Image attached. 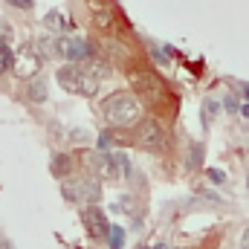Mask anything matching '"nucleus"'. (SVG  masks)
Here are the masks:
<instances>
[{"instance_id":"1","label":"nucleus","mask_w":249,"mask_h":249,"mask_svg":"<svg viewBox=\"0 0 249 249\" xmlns=\"http://www.w3.org/2000/svg\"><path fill=\"white\" fill-rule=\"evenodd\" d=\"M102 110H105V119H107V122L119 124V127H130V124L142 122V102H139L136 93L119 90V93L107 96L105 105H102Z\"/></svg>"},{"instance_id":"2","label":"nucleus","mask_w":249,"mask_h":249,"mask_svg":"<svg viewBox=\"0 0 249 249\" xmlns=\"http://www.w3.org/2000/svg\"><path fill=\"white\" fill-rule=\"evenodd\" d=\"M58 84H61L67 93H81V96H96L99 93V78L87 72V67H78V64H64L61 70L55 72Z\"/></svg>"},{"instance_id":"3","label":"nucleus","mask_w":249,"mask_h":249,"mask_svg":"<svg viewBox=\"0 0 249 249\" xmlns=\"http://www.w3.org/2000/svg\"><path fill=\"white\" fill-rule=\"evenodd\" d=\"M133 142H136V148L151 151V154H162V151L168 148V136H165L162 124L154 122V119H142V122L136 124V130H133Z\"/></svg>"},{"instance_id":"4","label":"nucleus","mask_w":249,"mask_h":249,"mask_svg":"<svg viewBox=\"0 0 249 249\" xmlns=\"http://www.w3.org/2000/svg\"><path fill=\"white\" fill-rule=\"evenodd\" d=\"M133 84V93L139 96V102H148V105H162L168 99V90L162 84V78H157L154 72H136L130 78Z\"/></svg>"},{"instance_id":"5","label":"nucleus","mask_w":249,"mask_h":249,"mask_svg":"<svg viewBox=\"0 0 249 249\" xmlns=\"http://www.w3.org/2000/svg\"><path fill=\"white\" fill-rule=\"evenodd\" d=\"M55 53L58 58H67L70 64H87L93 58V47L84 38H55Z\"/></svg>"},{"instance_id":"6","label":"nucleus","mask_w":249,"mask_h":249,"mask_svg":"<svg viewBox=\"0 0 249 249\" xmlns=\"http://www.w3.org/2000/svg\"><path fill=\"white\" fill-rule=\"evenodd\" d=\"M41 64H44V55H41V50H38L35 44H26V47L20 50V55H18V61H15V72H18L20 78H26V81H32V75H38V70H41Z\"/></svg>"},{"instance_id":"7","label":"nucleus","mask_w":249,"mask_h":249,"mask_svg":"<svg viewBox=\"0 0 249 249\" xmlns=\"http://www.w3.org/2000/svg\"><path fill=\"white\" fill-rule=\"evenodd\" d=\"M84 229L93 235V238H102V235H107L110 232V226H107V220H105V212L99 209V206H90V209H84Z\"/></svg>"},{"instance_id":"8","label":"nucleus","mask_w":249,"mask_h":249,"mask_svg":"<svg viewBox=\"0 0 249 249\" xmlns=\"http://www.w3.org/2000/svg\"><path fill=\"white\" fill-rule=\"evenodd\" d=\"M90 168H93L96 177H102V180H113V177L119 174V168H116V162H113V154H105V151H99V154L90 157Z\"/></svg>"},{"instance_id":"9","label":"nucleus","mask_w":249,"mask_h":249,"mask_svg":"<svg viewBox=\"0 0 249 249\" xmlns=\"http://www.w3.org/2000/svg\"><path fill=\"white\" fill-rule=\"evenodd\" d=\"M47 96H50V84H47V78L35 75V78L29 81V87H26V99H29L32 105H44Z\"/></svg>"},{"instance_id":"10","label":"nucleus","mask_w":249,"mask_h":249,"mask_svg":"<svg viewBox=\"0 0 249 249\" xmlns=\"http://www.w3.org/2000/svg\"><path fill=\"white\" fill-rule=\"evenodd\" d=\"M9 41H12V29H6V35L0 38V75L3 72H9V70H15V53H12V47H9Z\"/></svg>"},{"instance_id":"11","label":"nucleus","mask_w":249,"mask_h":249,"mask_svg":"<svg viewBox=\"0 0 249 249\" xmlns=\"http://www.w3.org/2000/svg\"><path fill=\"white\" fill-rule=\"evenodd\" d=\"M50 168H53V177L67 180V177H70V171H72V160H70L67 154H55V157H53V162H50Z\"/></svg>"},{"instance_id":"12","label":"nucleus","mask_w":249,"mask_h":249,"mask_svg":"<svg viewBox=\"0 0 249 249\" xmlns=\"http://www.w3.org/2000/svg\"><path fill=\"white\" fill-rule=\"evenodd\" d=\"M84 67H87V72H90V75H96L99 81L110 78V72H113V67H110L107 61H102V58H90V61L84 64Z\"/></svg>"},{"instance_id":"13","label":"nucleus","mask_w":249,"mask_h":249,"mask_svg":"<svg viewBox=\"0 0 249 249\" xmlns=\"http://www.w3.org/2000/svg\"><path fill=\"white\" fill-rule=\"evenodd\" d=\"M217 113H220V102H217V99H206V102H203V124L209 127V124L214 122Z\"/></svg>"},{"instance_id":"14","label":"nucleus","mask_w":249,"mask_h":249,"mask_svg":"<svg viewBox=\"0 0 249 249\" xmlns=\"http://www.w3.org/2000/svg\"><path fill=\"white\" fill-rule=\"evenodd\" d=\"M44 26H47L50 32H61V29H64V15L58 12V9L47 12V15H44Z\"/></svg>"},{"instance_id":"15","label":"nucleus","mask_w":249,"mask_h":249,"mask_svg":"<svg viewBox=\"0 0 249 249\" xmlns=\"http://www.w3.org/2000/svg\"><path fill=\"white\" fill-rule=\"evenodd\" d=\"M35 47L41 50L44 58H55V55H58V53H55V38H47V35H44V38L35 41Z\"/></svg>"},{"instance_id":"16","label":"nucleus","mask_w":249,"mask_h":249,"mask_svg":"<svg viewBox=\"0 0 249 249\" xmlns=\"http://www.w3.org/2000/svg\"><path fill=\"white\" fill-rule=\"evenodd\" d=\"M61 191H64V197H67L70 203H75L78 197H84V194H81V191H84V183H78V186H75V183H64Z\"/></svg>"},{"instance_id":"17","label":"nucleus","mask_w":249,"mask_h":249,"mask_svg":"<svg viewBox=\"0 0 249 249\" xmlns=\"http://www.w3.org/2000/svg\"><path fill=\"white\" fill-rule=\"evenodd\" d=\"M113 162H116V168H119V174H130V160L124 157V154H113Z\"/></svg>"},{"instance_id":"18","label":"nucleus","mask_w":249,"mask_h":249,"mask_svg":"<svg viewBox=\"0 0 249 249\" xmlns=\"http://www.w3.org/2000/svg\"><path fill=\"white\" fill-rule=\"evenodd\" d=\"M122 241H124V232L119 226H110V249H122Z\"/></svg>"},{"instance_id":"19","label":"nucleus","mask_w":249,"mask_h":249,"mask_svg":"<svg viewBox=\"0 0 249 249\" xmlns=\"http://www.w3.org/2000/svg\"><path fill=\"white\" fill-rule=\"evenodd\" d=\"M93 15H96V23H102V26H110V12H107V9H96Z\"/></svg>"},{"instance_id":"20","label":"nucleus","mask_w":249,"mask_h":249,"mask_svg":"<svg viewBox=\"0 0 249 249\" xmlns=\"http://www.w3.org/2000/svg\"><path fill=\"white\" fill-rule=\"evenodd\" d=\"M203 162V145H191V165Z\"/></svg>"},{"instance_id":"21","label":"nucleus","mask_w":249,"mask_h":249,"mask_svg":"<svg viewBox=\"0 0 249 249\" xmlns=\"http://www.w3.org/2000/svg\"><path fill=\"white\" fill-rule=\"evenodd\" d=\"M116 209H119V212H133V200H130V197H119Z\"/></svg>"},{"instance_id":"22","label":"nucleus","mask_w":249,"mask_h":249,"mask_svg":"<svg viewBox=\"0 0 249 249\" xmlns=\"http://www.w3.org/2000/svg\"><path fill=\"white\" fill-rule=\"evenodd\" d=\"M209 180H212V183H226V174H223L220 168H212V171H209Z\"/></svg>"},{"instance_id":"23","label":"nucleus","mask_w":249,"mask_h":249,"mask_svg":"<svg viewBox=\"0 0 249 249\" xmlns=\"http://www.w3.org/2000/svg\"><path fill=\"white\" fill-rule=\"evenodd\" d=\"M107 145H110V136H107V133H102V136H99V151H105V154H107Z\"/></svg>"},{"instance_id":"24","label":"nucleus","mask_w":249,"mask_h":249,"mask_svg":"<svg viewBox=\"0 0 249 249\" xmlns=\"http://www.w3.org/2000/svg\"><path fill=\"white\" fill-rule=\"evenodd\" d=\"M12 6H18V9H32V0H9Z\"/></svg>"},{"instance_id":"25","label":"nucleus","mask_w":249,"mask_h":249,"mask_svg":"<svg viewBox=\"0 0 249 249\" xmlns=\"http://www.w3.org/2000/svg\"><path fill=\"white\" fill-rule=\"evenodd\" d=\"M241 249H249V226L244 229V235H241Z\"/></svg>"},{"instance_id":"26","label":"nucleus","mask_w":249,"mask_h":249,"mask_svg":"<svg viewBox=\"0 0 249 249\" xmlns=\"http://www.w3.org/2000/svg\"><path fill=\"white\" fill-rule=\"evenodd\" d=\"M226 107H229V110H238L241 105H238V99H232V96H229V99H226Z\"/></svg>"},{"instance_id":"27","label":"nucleus","mask_w":249,"mask_h":249,"mask_svg":"<svg viewBox=\"0 0 249 249\" xmlns=\"http://www.w3.org/2000/svg\"><path fill=\"white\" fill-rule=\"evenodd\" d=\"M157 249H168V247H165V244H160V247H157Z\"/></svg>"},{"instance_id":"28","label":"nucleus","mask_w":249,"mask_h":249,"mask_svg":"<svg viewBox=\"0 0 249 249\" xmlns=\"http://www.w3.org/2000/svg\"><path fill=\"white\" fill-rule=\"evenodd\" d=\"M142 249H145V247H142Z\"/></svg>"}]
</instances>
